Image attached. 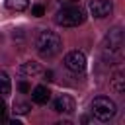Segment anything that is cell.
Returning a JSON list of instances; mask_svg holds the SVG:
<instances>
[{
  "label": "cell",
  "mask_w": 125,
  "mask_h": 125,
  "mask_svg": "<svg viewBox=\"0 0 125 125\" xmlns=\"http://www.w3.org/2000/svg\"><path fill=\"white\" fill-rule=\"evenodd\" d=\"M35 47H37V53H39L41 57L49 59V57H55V55L61 51L62 41H61V37H59L55 31H49V29H47V31H41V33L37 35Z\"/></svg>",
  "instance_id": "cell-1"
},
{
  "label": "cell",
  "mask_w": 125,
  "mask_h": 125,
  "mask_svg": "<svg viewBox=\"0 0 125 125\" xmlns=\"http://www.w3.org/2000/svg\"><path fill=\"white\" fill-rule=\"evenodd\" d=\"M84 20H86L84 12L76 6H64L55 14V23L61 27H76L84 23Z\"/></svg>",
  "instance_id": "cell-2"
},
{
  "label": "cell",
  "mask_w": 125,
  "mask_h": 125,
  "mask_svg": "<svg viewBox=\"0 0 125 125\" xmlns=\"http://www.w3.org/2000/svg\"><path fill=\"white\" fill-rule=\"evenodd\" d=\"M117 111V105L113 100L105 98V96H98L92 100V113L96 115V119L100 121H109Z\"/></svg>",
  "instance_id": "cell-3"
},
{
  "label": "cell",
  "mask_w": 125,
  "mask_h": 125,
  "mask_svg": "<svg viewBox=\"0 0 125 125\" xmlns=\"http://www.w3.org/2000/svg\"><path fill=\"white\" fill-rule=\"evenodd\" d=\"M104 53L105 55H117L119 51H121V47H123V33H121V29L119 27H113L107 35H105V39H104Z\"/></svg>",
  "instance_id": "cell-4"
},
{
  "label": "cell",
  "mask_w": 125,
  "mask_h": 125,
  "mask_svg": "<svg viewBox=\"0 0 125 125\" xmlns=\"http://www.w3.org/2000/svg\"><path fill=\"white\" fill-rule=\"evenodd\" d=\"M64 66L72 72H82L86 68V55L82 51H70L64 57Z\"/></svg>",
  "instance_id": "cell-5"
},
{
  "label": "cell",
  "mask_w": 125,
  "mask_h": 125,
  "mask_svg": "<svg viewBox=\"0 0 125 125\" xmlns=\"http://www.w3.org/2000/svg\"><path fill=\"white\" fill-rule=\"evenodd\" d=\"M113 10L111 0H90V12L94 18H107Z\"/></svg>",
  "instance_id": "cell-6"
},
{
  "label": "cell",
  "mask_w": 125,
  "mask_h": 125,
  "mask_svg": "<svg viewBox=\"0 0 125 125\" xmlns=\"http://www.w3.org/2000/svg\"><path fill=\"white\" fill-rule=\"evenodd\" d=\"M53 107H55V111H59V113H72V111H74V100H72L70 96H66V94H61V96L55 100Z\"/></svg>",
  "instance_id": "cell-7"
},
{
  "label": "cell",
  "mask_w": 125,
  "mask_h": 125,
  "mask_svg": "<svg viewBox=\"0 0 125 125\" xmlns=\"http://www.w3.org/2000/svg\"><path fill=\"white\" fill-rule=\"evenodd\" d=\"M31 100H33L35 104L43 105V104H47V102L51 100V90H49L47 86H35V88L31 90Z\"/></svg>",
  "instance_id": "cell-8"
},
{
  "label": "cell",
  "mask_w": 125,
  "mask_h": 125,
  "mask_svg": "<svg viewBox=\"0 0 125 125\" xmlns=\"http://www.w3.org/2000/svg\"><path fill=\"white\" fill-rule=\"evenodd\" d=\"M20 72L23 76H37L41 72V66H39V62H23L20 66Z\"/></svg>",
  "instance_id": "cell-9"
},
{
  "label": "cell",
  "mask_w": 125,
  "mask_h": 125,
  "mask_svg": "<svg viewBox=\"0 0 125 125\" xmlns=\"http://www.w3.org/2000/svg\"><path fill=\"white\" fill-rule=\"evenodd\" d=\"M6 6L14 12H23L29 6V0H6Z\"/></svg>",
  "instance_id": "cell-10"
},
{
  "label": "cell",
  "mask_w": 125,
  "mask_h": 125,
  "mask_svg": "<svg viewBox=\"0 0 125 125\" xmlns=\"http://www.w3.org/2000/svg\"><path fill=\"white\" fill-rule=\"evenodd\" d=\"M123 80H125V78H123V74H121V72H115V76L111 78V88H113L115 92H119V94L125 90V84H123Z\"/></svg>",
  "instance_id": "cell-11"
},
{
  "label": "cell",
  "mask_w": 125,
  "mask_h": 125,
  "mask_svg": "<svg viewBox=\"0 0 125 125\" xmlns=\"http://www.w3.org/2000/svg\"><path fill=\"white\" fill-rule=\"evenodd\" d=\"M10 90H12V84H10L8 74L6 72H0V94L6 96V94H10Z\"/></svg>",
  "instance_id": "cell-12"
},
{
  "label": "cell",
  "mask_w": 125,
  "mask_h": 125,
  "mask_svg": "<svg viewBox=\"0 0 125 125\" xmlns=\"http://www.w3.org/2000/svg\"><path fill=\"white\" fill-rule=\"evenodd\" d=\"M31 109V105L27 104V102H21V100H18V102H14V113H20V115H25L27 111Z\"/></svg>",
  "instance_id": "cell-13"
},
{
  "label": "cell",
  "mask_w": 125,
  "mask_h": 125,
  "mask_svg": "<svg viewBox=\"0 0 125 125\" xmlns=\"http://www.w3.org/2000/svg\"><path fill=\"white\" fill-rule=\"evenodd\" d=\"M31 16H35V18L45 16V6H43V4H33V6H31Z\"/></svg>",
  "instance_id": "cell-14"
},
{
  "label": "cell",
  "mask_w": 125,
  "mask_h": 125,
  "mask_svg": "<svg viewBox=\"0 0 125 125\" xmlns=\"http://www.w3.org/2000/svg\"><path fill=\"white\" fill-rule=\"evenodd\" d=\"M18 90H20V92H21V94H27V92H29V90H31V86H29V84H27V82H25V80H21V82H20V84H18Z\"/></svg>",
  "instance_id": "cell-15"
},
{
  "label": "cell",
  "mask_w": 125,
  "mask_h": 125,
  "mask_svg": "<svg viewBox=\"0 0 125 125\" xmlns=\"http://www.w3.org/2000/svg\"><path fill=\"white\" fill-rule=\"evenodd\" d=\"M0 121H6V104L0 100Z\"/></svg>",
  "instance_id": "cell-16"
},
{
  "label": "cell",
  "mask_w": 125,
  "mask_h": 125,
  "mask_svg": "<svg viewBox=\"0 0 125 125\" xmlns=\"http://www.w3.org/2000/svg\"><path fill=\"white\" fill-rule=\"evenodd\" d=\"M45 78H47V80H53V72L47 70V72H45Z\"/></svg>",
  "instance_id": "cell-17"
},
{
  "label": "cell",
  "mask_w": 125,
  "mask_h": 125,
  "mask_svg": "<svg viewBox=\"0 0 125 125\" xmlns=\"http://www.w3.org/2000/svg\"><path fill=\"white\" fill-rule=\"evenodd\" d=\"M59 2H78V0H59Z\"/></svg>",
  "instance_id": "cell-18"
}]
</instances>
